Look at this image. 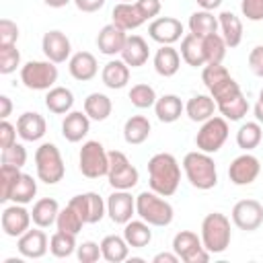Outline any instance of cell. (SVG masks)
Masks as SVG:
<instances>
[{
    "instance_id": "obj_1",
    "label": "cell",
    "mask_w": 263,
    "mask_h": 263,
    "mask_svg": "<svg viewBox=\"0 0 263 263\" xmlns=\"http://www.w3.org/2000/svg\"><path fill=\"white\" fill-rule=\"evenodd\" d=\"M181 183V166L168 152H158L148 160V185L162 197L177 193Z\"/></svg>"
},
{
    "instance_id": "obj_2",
    "label": "cell",
    "mask_w": 263,
    "mask_h": 263,
    "mask_svg": "<svg viewBox=\"0 0 263 263\" xmlns=\"http://www.w3.org/2000/svg\"><path fill=\"white\" fill-rule=\"evenodd\" d=\"M183 171L187 181L199 191H208L218 183V168L212 154L208 152H201V150L187 152L183 158Z\"/></svg>"
},
{
    "instance_id": "obj_3",
    "label": "cell",
    "mask_w": 263,
    "mask_h": 263,
    "mask_svg": "<svg viewBox=\"0 0 263 263\" xmlns=\"http://www.w3.org/2000/svg\"><path fill=\"white\" fill-rule=\"evenodd\" d=\"M136 214L146 220L150 226H168L175 218V210L173 205L162 199V195H158L156 191H142L136 197Z\"/></svg>"
},
{
    "instance_id": "obj_4",
    "label": "cell",
    "mask_w": 263,
    "mask_h": 263,
    "mask_svg": "<svg viewBox=\"0 0 263 263\" xmlns=\"http://www.w3.org/2000/svg\"><path fill=\"white\" fill-rule=\"evenodd\" d=\"M230 240H232L230 220L220 212L208 214L201 222V242H203V247L212 255H218V253H224L230 247Z\"/></svg>"
},
{
    "instance_id": "obj_5",
    "label": "cell",
    "mask_w": 263,
    "mask_h": 263,
    "mask_svg": "<svg viewBox=\"0 0 263 263\" xmlns=\"http://www.w3.org/2000/svg\"><path fill=\"white\" fill-rule=\"evenodd\" d=\"M35 171H37V179L47 185H55L64 179L66 164H64V158L55 144L43 142L35 150Z\"/></svg>"
},
{
    "instance_id": "obj_6",
    "label": "cell",
    "mask_w": 263,
    "mask_h": 263,
    "mask_svg": "<svg viewBox=\"0 0 263 263\" xmlns=\"http://www.w3.org/2000/svg\"><path fill=\"white\" fill-rule=\"evenodd\" d=\"M78 166H80V173L86 179L107 177V173H109V152L105 150V146L99 140H88L80 148Z\"/></svg>"
},
{
    "instance_id": "obj_7",
    "label": "cell",
    "mask_w": 263,
    "mask_h": 263,
    "mask_svg": "<svg viewBox=\"0 0 263 263\" xmlns=\"http://www.w3.org/2000/svg\"><path fill=\"white\" fill-rule=\"evenodd\" d=\"M21 82L29 90H49L58 82V66L49 60H31L21 66Z\"/></svg>"
},
{
    "instance_id": "obj_8",
    "label": "cell",
    "mask_w": 263,
    "mask_h": 263,
    "mask_svg": "<svg viewBox=\"0 0 263 263\" xmlns=\"http://www.w3.org/2000/svg\"><path fill=\"white\" fill-rule=\"evenodd\" d=\"M228 140V119H224L222 115H214L208 121L201 123L199 132L195 134V146L201 152L208 154H216L224 142Z\"/></svg>"
},
{
    "instance_id": "obj_9",
    "label": "cell",
    "mask_w": 263,
    "mask_h": 263,
    "mask_svg": "<svg viewBox=\"0 0 263 263\" xmlns=\"http://www.w3.org/2000/svg\"><path fill=\"white\" fill-rule=\"evenodd\" d=\"M109 185L113 189H125L129 191L132 187L138 185L140 173L138 168L129 162V158L121 150H111L109 152V173H107Z\"/></svg>"
},
{
    "instance_id": "obj_10",
    "label": "cell",
    "mask_w": 263,
    "mask_h": 263,
    "mask_svg": "<svg viewBox=\"0 0 263 263\" xmlns=\"http://www.w3.org/2000/svg\"><path fill=\"white\" fill-rule=\"evenodd\" d=\"M173 251L185 263H208L210 261V255H212L203 247L201 236H197L191 230H181V232L175 234V238H173Z\"/></svg>"
},
{
    "instance_id": "obj_11",
    "label": "cell",
    "mask_w": 263,
    "mask_h": 263,
    "mask_svg": "<svg viewBox=\"0 0 263 263\" xmlns=\"http://www.w3.org/2000/svg\"><path fill=\"white\" fill-rule=\"evenodd\" d=\"M68 203L82 216L84 224H97L107 214V201H103V197L99 193H95V191H86V193L74 195Z\"/></svg>"
},
{
    "instance_id": "obj_12",
    "label": "cell",
    "mask_w": 263,
    "mask_h": 263,
    "mask_svg": "<svg viewBox=\"0 0 263 263\" xmlns=\"http://www.w3.org/2000/svg\"><path fill=\"white\" fill-rule=\"evenodd\" d=\"M230 216L236 228L253 232L263 224V205L257 199H240L234 203Z\"/></svg>"
},
{
    "instance_id": "obj_13",
    "label": "cell",
    "mask_w": 263,
    "mask_h": 263,
    "mask_svg": "<svg viewBox=\"0 0 263 263\" xmlns=\"http://www.w3.org/2000/svg\"><path fill=\"white\" fill-rule=\"evenodd\" d=\"M259 173H261V162L257 156L249 152L236 156L228 166V179L232 185H238V187L251 185L259 177Z\"/></svg>"
},
{
    "instance_id": "obj_14",
    "label": "cell",
    "mask_w": 263,
    "mask_h": 263,
    "mask_svg": "<svg viewBox=\"0 0 263 263\" xmlns=\"http://www.w3.org/2000/svg\"><path fill=\"white\" fill-rule=\"evenodd\" d=\"M31 212L23 205V203H12L6 205L2 210L0 216V224H2V232L10 238H18L21 234H25L31 226Z\"/></svg>"
},
{
    "instance_id": "obj_15",
    "label": "cell",
    "mask_w": 263,
    "mask_h": 263,
    "mask_svg": "<svg viewBox=\"0 0 263 263\" xmlns=\"http://www.w3.org/2000/svg\"><path fill=\"white\" fill-rule=\"evenodd\" d=\"M107 214L115 224H127L136 214V197L125 189H115L107 197Z\"/></svg>"
},
{
    "instance_id": "obj_16",
    "label": "cell",
    "mask_w": 263,
    "mask_h": 263,
    "mask_svg": "<svg viewBox=\"0 0 263 263\" xmlns=\"http://www.w3.org/2000/svg\"><path fill=\"white\" fill-rule=\"evenodd\" d=\"M148 35L160 45H173L183 37V23L175 16H158L148 25Z\"/></svg>"
},
{
    "instance_id": "obj_17",
    "label": "cell",
    "mask_w": 263,
    "mask_h": 263,
    "mask_svg": "<svg viewBox=\"0 0 263 263\" xmlns=\"http://www.w3.org/2000/svg\"><path fill=\"white\" fill-rule=\"evenodd\" d=\"M41 49H43V55L53 62V64H64L66 60H70L72 55V43L70 39L66 37V33L53 29V31H47L41 39Z\"/></svg>"
},
{
    "instance_id": "obj_18",
    "label": "cell",
    "mask_w": 263,
    "mask_h": 263,
    "mask_svg": "<svg viewBox=\"0 0 263 263\" xmlns=\"http://www.w3.org/2000/svg\"><path fill=\"white\" fill-rule=\"evenodd\" d=\"M16 249L25 259H41L47 249H49V240L47 234L37 226V228H29L25 234L18 236L16 240Z\"/></svg>"
},
{
    "instance_id": "obj_19",
    "label": "cell",
    "mask_w": 263,
    "mask_h": 263,
    "mask_svg": "<svg viewBox=\"0 0 263 263\" xmlns=\"http://www.w3.org/2000/svg\"><path fill=\"white\" fill-rule=\"evenodd\" d=\"M125 39H127V31H123L115 23H109V25H105L99 31V35H97V47L105 55H117V53H121V49L125 45Z\"/></svg>"
},
{
    "instance_id": "obj_20",
    "label": "cell",
    "mask_w": 263,
    "mask_h": 263,
    "mask_svg": "<svg viewBox=\"0 0 263 263\" xmlns=\"http://www.w3.org/2000/svg\"><path fill=\"white\" fill-rule=\"evenodd\" d=\"M16 132L25 142H37L45 136L47 132V123L45 117L37 111H25L18 119H16Z\"/></svg>"
},
{
    "instance_id": "obj_21",
    "label": "cell",
    "mask_w": 263,
    "mask_h": 263,
    "mask_svg": "<svg viewBox=\"0 0 263 263\" xmlns=\"http://www.w3.org/2000/svg\"><path fill=\"white\" fill-rule=\"evenodd\" d=\"M68 70H70V76L74 80L88 82V80H92L97 76L99 64H97V58L90 51H76L68 60Z\"/></svg>"
},
{
    "instance_id": "obj_22",
    "label": "cell",
    "mask_w": 263,
    "mask_h": 263,
    "mask_svg": "<svg viewBox=\"0 0 263 263\" xmlns=\"http://www.w3.org/2000/svg\"><path fill=\"white\" fill-rule=\"evenodd\" d=\"M88 132H90V117L86 113H82V111H70V113H66V117L62 121V136L68 142L76 144L82 138H86Z\"/></svg>"
},
{
    "instance_id": "obj_23",
    "label": "cell",
    "mask_w": 263,
    "mask_h": 263,
    "mask_svg": "<svg viewBox=\"0 0 263 263\" xmlns=\"http://www.w3.org/2000/svg\"><path fill=\"white\" fill-rule=\"evenodd\" d=\"M121 60L129 66V68H140L148 62L150 58V49H148V43L144 37L140 35H127L125 39V45L121 49Z\"/></svg>"
},
{
    "instance_id": "obj_24",
    "label": "cell",
    "mask_w": 263,
    "mask_h": 263,
    "mask_svg": "<svg viewBox=\"0 0 263 263\" xmlns=\"http://www.w3.org/2000/svg\"><path fill=\"white\" fill-rule=\"evenodd\" d=\"M111 16H113V23H115L117 27H121L123 31H134V29H138L140 25L146 23V18H144L142 12L138 10L136 2H117V4L113 6Z\"/></svg>"
},
{
    "instance_id": "obj_25",
    "label": "cell",
    "mask_w": 263,
    "mask_h": 263,
    "mask_svg": "<svg viewBox=\"0 0 263 263\" xmlns=\"http://www.w3.org/2000/svg\"><path fill=\"white\" fill-rule=\"evenodd\" d=\"M181 60H183L181 53L173 45H160V49H156V53H154V70H156V74L171 78L179 72Z\"/></svg>"
},
{
    "instance_id": "obj_26",
    "label": "cell",
    "mask_w": 263,
    "mask_h": 263,
    "mask_svg": "<svg viewBox=\"0 0 263 263\" xmlns=\"http://www.w3.org/2000/svg\"><path fill=\"white\" fill-rule=\"evenodd\" d=\"M101 80L107 88L111 90H119L129 82V66L123 60H109L103 66L101 72Z\"/></svg>"
},
{
    "instance_id": "obj_27",
    "label": "cell",
    "mask_w": 263,
    "mask_h": 263,
    "mask_svg": "<svg viewBox=\"0 0 263 263\" xmlns=\"http://www.w3.org/2000/svg\"><path fill=\"white\" fill-rule=\"evenodd\" d=\"M216 109L218 107H216V101L212 99V95H195L185 103V113L195 123H203L210 117H214Z\"/></svg>"
},
{
    "instance_id": "obj_28",
    "label": "cell",
    "mask_w": 263,
    "mask_h": 263,
    "mask_svg": "<svg viewBox=\"0 0 263 263\" xmlns=\"http://www.w3.org/2000/svg\"><path fill=\"white\" fill-rule=\"evenodd\" d=\"M218 23H220V35L224 37L226 45L232 49V47H238L240 41H242V23L240 18L230 12V10H224L218 14Z\"/></svg>"
},
{
    "instance_id": "obj_29",
    "label": "cell",
    "mask_w": 263,
    "mask_h": 263,
    "mask_svg": "<svg viewBox=\"0 0 263 263\" xmlns=\"http://www.w3.org/2000/svg\"><path fill=\"white\" fill-rule=\"evenodd\" d=\"M183 111H185V105L177 95H162L154 103V113H156L158 121H162V123L177 121L183 115Z\"/></svg>"
},
{
    "instance_id": "obj_30",
    "label": "cell",
    "mask_w": 263,
    "mask_h": 263,
    "mask_svg": "<svg viewBox=\"0 0 263 263\" xmlns=\"http://www.w3.org/2000/svg\"><path fill=\"white\" fill-rule=\"evenodd\" d=\"M58 214H60V205H58V201L53 197L37 199L33 203V210H31L33 224L39 226V228H49L51 224H55Z\"/></svg>"
},
{
    "instance_id": "obj_31",
    "label": "cell",
    "mask_w": 263,
    "mask_h": 263,
    "mask_svg": "<svg viewBox=\"0 0 263 263\" xmlns=\"http://www.w3.org/2000/svg\"><path fill=\"white\" fill-rule=\"evenodd\" d=\"M123 238L127 240V245L132 249H144L150 245L152 240V230L150 224L146 220H129L127 224H123Z\"/></svg>"
},
{
    "instance_id": "obj_32",
    "label": "cell",
    "mask_w": 263,
    "mask_h": 263,
    "mask_svg": "<svg viewBox=\"0 0 263 263\" xmlns=\"http://www.w3.org/2000/svg\"><path fill=\"white\" fill-rule=\"evenodd\" d=\"M218 29H220L218 16H214L212 10H195L189 16V33H193L199 39H203L212 33H218Z\"/></svg>"
},
{
    "instance_id": "obj_33",
    "label": "cell",
    "mask_w": 263,
    "mask_h": 263,
    "mask_svg": "<svg viewBox=\"0 0 263 263\" xmlns=\"http://www.w3.org/2000/svg\"><path fill=\"white\" fill-rule=\"evenodd\" d=\"M74 95L66 86H51L45 95V107L55 115H66L72 111Z\"/></svg>"
},
{
    "instance_id": "obj_34",
    "label": "cell",
    "mask_w": 263,
    "mask_h": 263,
    "mask_svg": "<svg viewBox=\"0 0 263 263\" xmlns=\"http://www.w3.org/2000/svg\"><path fill=\"white\" fill-rule=\"evenodd\" d=\"M150 121L144 115H132L125 123H123V140L132 146L144 144L150 136Z\"/></svg>"
},
{
    "instance_id": "obj_35",
    "label": "cell",
    "mask_w": 263,
    "mask_h": 263,
    "mask_svg": "<svg viewBox=\"0 0 263 263\" xmlns=\"http://www.w3.org/2000/svg\"><path fill=\"white\" fill-rule=\"evenodd\" d=\"M101 253H103V259L109 261V263H121L129 257V245L123 236H117V234H109L101 240Z\"/></svg>"
},
{
    "instance_id": "obj_36",
    "label": "cell",
    "mask_w": 263,
    "mask_h": 263,
    "mask_svg": "<svg viewBox=\"0 0 263 263\" xmlns=\"http://www.w3.org/2000/svg\"><path fill=\"white\" fill-rule=\"evenodd\" d=\"M181 58H183V62L187 66H193V68L205 66V55H203L201 39L195 37L193 33H187L181 39Z\"/></svg>"
},
{
    "instance_id": "obj_37",
    "label": "cell",
    "mask_w": 263,
    "mask_h": 263,
    "mask_svg": "<svg viewBox=\"0 0 263 263\" xmlns=\"http://www.w3.org/2000/svg\"><path fill=\"white\" fill-rule=\"evenodd\" d=\"M111 111H113V103L103 92H90L84 99V113L92 121H105L111 115Z\"/></svg>"
},
{
    "instance_id": "obj_38",
    "label": "cell",
    "mask_w": 263,
    "mask_h": 263,
    "mask_svg": "<svg viewBox=\"0 0 263 263\" xmlns=\"http://www.w3.org/2000/svg\"><path fill=\"white\" fill-rule=\"evenodd\" d=\"M76 234L64 232V230H55L49 238V253L58 259H66L76 251Z\"/></svg>"
},
{
    "instance_id": "obj_39",
    "label": "cell",
    "mask_w": 263,
    "mask_h": 263,
    "mask_svg": "<svg viewBox=\"0 0 263 263\" xmlns=\"http://www.w3.org/2000/svg\"><path fill=\"white\" fill-rule=\"evenodd\" d=\"M201 45H203V55H205V64H222L224 55H226V41L220 33H212L208 37L201 39Z\"/></svg>"
},
{
    "instance_id": "obj_40",
    "label": "cell",
    "mask_w": 263,
    "mask_h": 263,
    "mask_svg": "<svg viewBox=\"0 0 263 263\" xmlns=\"http://www.w3.org/2000/svg\"><path fill=\"white\" fill-rule=\"evenodd\" d=\"M261 136H263L261 123L259 121H247L236 132V144H238V148H242L245 152H249V150H253V148L259 146Z\"/></svg>"
},
{
    "instance_id": "obj_41",
    "label": "cell",
    "mask_w": 263,
    "mask_h": 263,
    "mask_svg": "<svg viewBox=\"0 0 263 263\" xmlns=\"http://www.w3.org/2000/svg\"><path fill=\"white\" fill-rule=\"evenodd\" d=\"M216 107H218V111L222 113V117L228 119V121H240V119L249 113V101L245 99L242 92L236 95V97H232L230 101H224V103L216 105Z\"/></svg>"
},
{
    "instance_id": "obj_42",
    "label": "cell",
    "mask_w": 263,
    "mask_h": 263,
    "mask_svg": "<svg viewBox=\"0 0 263 263\" xmlns=\"http://www.w3.org/2000/svg\"><path fill=\"white\" fill-rule=\"evenodd\" d=\"M37 195V181L31 177V175H21V179L16 181L12 193H10V201L12 203H29L33 201V197Z\"/></svg>"
},
{
    "instance_id": "obj_43",
    "label": "cell",
    "mask_w": 263,
    "mask_h": 263,
    "mask_svg": "<svg viewBox=\"0 0 263 263\" xmlns=\"http://www.w3.org/2000/svg\"><path fill=\"white\" fill-rule=\"evenodd\" d=\"M82 226H84L82 216H80L70 203L60 210L58 220H55V228H58V230H64V232H70V234H78V232L82 230Z\"/></svg>"
},
{
    "instance_id": "obj_44",
    "label": "cell",
    "mask_w": 263,
    "mask_h": 263,
    "mask_svg": "<svg viewBox=\"0 0 263 263\" xmlns=\"http://www.w3.org/2000/svg\"><path fill=\"white\" fill-rule=\"evenodd\" d=\"M156 99H158V97H156V90H154L150 84L140 82V84H134V86L129 88V101H132V105L138 107V109L154 107Z\"/></svg>"
},
{
    "instance_id": "obj_45",
    "label": "cell",
    "mask_w": 263,
    "mask_h": 263,
    "mask_svg": "<svg viewBox=\"0 0 263 263\" xmlns=\"http://www.w3.org/2000/svg\"><path fill=\"white\" fill-rule=\"evenodd\" d=\"M21 168L12 164H2L0 166V201H10V193L21 179Z\"/></svg>"
},
{
    "instance_id": "obj_46",
    "label": "cell",
    "mask_w": 263,
    "mask_h": 263,
    "mask_svg": "<svg viewBox=\"0 0 263 263\" xmlns=\"http://www.w3.org/2000/svg\"><path fill=\"white\" fill-rule=\"evenodd\" d=\"M242 90H240V86H238V82L232 78V76H228L226 80H222L220 84H216L212 90H210V95H212V99L216 101V105H220V103H224V101H230L232 97H236V95H240Z\"/></svg>"
},
{
    "instance_id": "obj_47",
    "label": "cell",
    "mask_w": 263,
    "mask_h": 263,
    "mask_svg": "<svg viewBox=\"0 0 263 263\" xmlns=\"http://www.w3.org/2000/svg\"><path fill=\"white\" fill-rule=\"evenodd\" d=\"M230 76V72L226 70V66L222 64H205L201 70V82L205 84L208 90H212L216 84H220L222 80H226Z\"/></svg>"
},
{
    "instance_id": "obj_48",
    "label": "cell",
    "mask_w": 263,
    "mask_h": 263,
    "mask_svg": "<svg viewBox=\"0 0 263 263\" xmlns=\"http://www.w3.org/2000/svg\"><path fill=\"white\" fill-rule=\"evenodd\" d=\"M21 66V51L16 45H6L0 47V74H12Z\"/></svg>"
},
{
    "instance_id": "obj_49",
    "label": "cell",
    "mask_w": 263,
    "mask_h": 263,
    "mask_svg": "<svg viewBox=\"0 0 263 263\" xmlns=\"http://www.w3.org/2000/svg\"><path fill=\"white\" fill-rule=\"evenodd\" d=\"M0 158H2V164H12V166L23 168L25 162H27V150H25L23 144L14 142L12 146H8L0 152Z\"/></svg>"
},
{
    "instance_id": "obj_50",
    "label": "cell",
    "mask_w": 263,
    "mask_h": 263,
    "mask_svg": "<svg viewBox=\"0 0 263 263\" xmlns=\"http://www.w3.org/2000/svg\"><path fill=\"white\" fill-rule=\"evenodd\" d=\"M76 257L80 263H97L103 257L101 245H97L95 240H84L82 245L76 247Z\"/></svg>"
},
{
    "instance_id": "obj_51",
    "label": "cell",
    "mask_w": 263,
    "mask_h": 263,
    "mask_svg": "<svg viewBox=\"0 0 263 263\" xmlns=\"http://www.w3.org/2000/svg\"><path fill=\"white\" fill-rule=\"evenodd\" d=\"M16 39H18V27H16V23H12L10 18H2L0 21V47L16 45Z\"/></svg>"
},
{
    "instance_id": "obj_52",
    "label": "cell",
    "mask_w": 263,
    "mask_h": 263,
    "mask_svg": "<svg viewBox=\"0 0 263 263\" xmlns=\"http://www.w3.org/2000/svg\"><path fill=\"white\" fill-rule=\"evenodd\" d=\"M240 12L247 21H263V0H240Z\"/></svg>"
},
{
    "instance_id": "obj_53",
    "label": "cell",
    "mask_w": 263,
    "mask_h": 263,
    "mask_svg": "<svg viewBox=\"0 0 263 263\" xmlns=\"http://www.w3.org/2000/svg\"><path fill=\"white\" fill-rule=\"evenodd\" d=\"M136 6H138V10L142 12V16L146 21H154L160 14V8H162L160 0H136Z\"/></svg>"
},
{
    "instance_id": "obj_54",
    "label": "cell",
    "mask_w": 263,
    "mask_h": 263,
    "mask_svg": "<svg viewBox=\"0 0 263 263\" xmlns=\"http://www.w3.org/2000/svg\"><path fill=\"white\" fill-rule=\"evenodd\" d=\"M16 125H12L8 119H2V123H0V148L4 150V148H8V146H12L14 142H16Z\"/></svg>"
},
{
    "instance_id": "obj_55",
    "label": "cell",
    "mask_w": 263,
    "mask_h": 263,
    "mask_svg": "<svg viewBox=\"0 0 263 263\" xmlns=\"http://www.w3.org/2000/svg\"><path fill=\"white\" fill-rule=\"evenodd\" d=\"M249 68L255 76L263 78V45H255L249 51Z\"/></svg>"
},
{
    "instance_id": "obj_56",
    "label": "cell",
    "mask_w": 263,
    "mask_h": 263,
    "mask_svg": "<svg viewBox=\"0 0 263 263\" xmlns=\"http://www.w3.org/2000/svg\"><path fill=\"white\" fill-rule=\"evenodd\" d=\"M74 4L80 12H97L105 6V0H74Z\"/></svg>"
},
{
    "instance_id": "obj_57",
    "label": "cell",
    "mask_w": 263,
    "mask_h": 263,
    "mask_svg": "<svg viewBox=\"0 0 263 263\" xmlns=\"http://www.w3.org/2000/svg\"><path fill=\"white\" fill-rule=\"evenodd\" d=\"M10 111H12V101H10V97L0 95V117H2V119H8Z\"/></svg>"
},
{
    "instance_id": "obj_58",
    "label": "cell",
    "mask_w": 263,
    "mask_h": 263,
    "mask_svg": "<svg viewBox=\"0 0 263 263\" xmlns=\"http://www.w3.org/2000/svg\"><path fill=\"white\" fill-rule=\"evenodd\" d=\"M152 261H154V263H177V261H181V259H179V255L173 251V253H158V255H154Z\"/></svg>"
},
{
    "instance_id": "obj_59",
    "label": "cell",
    "mask_w": 263,
    "mask_h": 263,
    "mask_svg": "<svg viewBox=\"0 0 263 263\" xmlns=\"http://www.w3.org/2000/svg\"><path fill=\"white\" fill-rule=\"evenodd\" d=\"M195 2L201 6V10H214L222 4V0H195Z\"/></svg>"
},
{
    "instance_id": "obj_60",
    "label": "cell",
    "mask_w": 263,
    "mask_h": 263,
    "mask_svg": "<svg viewBox=\"0 0 263 263\" xmlns=\"http://www.w3.org/2000/svg\"><path fill=\"white\" fill-rule=\"evenodd\" d=\"M255 117L259 123H263V88L259 92V99H257V105H255Z\"/></svg>"
},
{
    "instance_id": "obj_61",
    "label": "cell",
    "mask_w": 263,
    "mask_h": 263,
    "mask_svg": "<svg viewBox=\"0 0 263 263\" xmlns=\"http://www.w3.org/2000/svg\"><path fill=\"white\" fill-rule=\"evenodd\" d=\"M49 8H62V6H66L70 0H43Z\"/></svg>"
},
{
    "instance_id": "obj_62",
    "label": "cell",
    "mask_w": 263,
    "mask_h": 263,
    "mask_svg": "<svg viewBox=\"0 0 263 263\" xmlns=\"http://www.w3.org/2000/svg\"><path fill=\"white\" fill-rule=\"evenodd\" d=\"M119 2H136V0H119Z\"/></svg>"
}]
</instances>
